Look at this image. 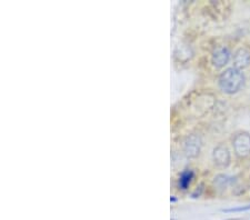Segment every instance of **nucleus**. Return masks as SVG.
Segmentation results:
<instances>
[{"label": "nucleus", "mask_w": 250, "mask_h": 220, "mask_svg": "<svg viewBox=\"0 0 250 220\" xmlns=\"http://www.w3.org/2000/svg\"><path fill=\"white\" fill-rule=\"evenodd\" d=\"M250 66V50L247 48H239L233 54V67L237 69H245Z\"/></svg>", "instance_id": "6"}, {"label": "nucleus", "mask_w": 250, "mask_h": 220, "mask_svg": "<svg viewBox=\"0 0 250 220\" xmlns=\"http://www.w3.org/2000/svg\"><path fill=\"white\" fill-rule=\"evenodd\" d=\"M233 179L235 178L229 177V176L219 175V176H217L215 180H213V183H215V185L218 188H226L229 185V183H232L233 181H235Z\"/></svg>", "instance_id": "8"}, {"label": "nucleus", "mask_w": 250, "mask_h": 220, "mask_svg": "<svg viewBox=\"0 0 250 220\" xmlns=\"http://www.w3.org/2000/svg\"><path fill=\"white\" fill-rule=\"evenodd\" d=\"M185 153L188 157L195 158L199 155L201 149V139L199 136L190 135L185 140Z\"/></svg>", "instance_id": "3"}, {"label": "nucleus", "mask_w": 250, "mask_h": 220, "mask_svg": "<svg viewBox=\"0 0 250 220\" xmlns=\"http://www.w3.org/2000/svg\"><path fill=\"white\" fill-rule=\"evenodd\" d=\"M245 75L237 68H228L219 76L218 85L226 94L232 95L239 91L245 85Z\"/></svg>", "instance_id": "1"}, {"label": "nucleus", "mask_w": 250, "mask_h": 220, "mask_svg": "<svg viewBox=\"0 0 250 220\" xmlns=\"http://www.w3.org/2000/svg\"><path fill=\"white\" fill-rule=\"evenodd\" d=\"M226 220H246L245 218H229V219H226Z\"/></svg>", "instance_id": "11"}, {"label": "nucleus", "mask_w": 250, "mask_h": 220, "mask_svg": "<svg viewBox=\"0 0 250 220\" xmlns=\"http://www.w3.org/2000/svg\"><path fill=\"white\" fill-rule=\"evenodd\" d=\"M230 51L227 47H217L212 53L211 62L216 68H223L230 59Z\"/></svg>", "instance_id": "4"}, {"label": "nucleus", "mask_w": 250, "mask_h": 220, "mask_svg": "<svg viewBox=\"0 0 250 220\" xmlns=\"http://www.w3.org/2000/svg\"><path fill=\"white\" fill-rule=\"evenodd\" d=\"M212 160L216 166L218 167H227L230 163V153L227 149V147L220 145L213 149Z\"/></svg>", "instance_id": "5"}, {"label": "nucleus", "mask_w": 250, "mask_h": 220, "mask_svg": "<svg viewBox=\"0 0 250 220\" xmlns=\"http://www.w3.org/2000/svg\"><path fill=\"white\" fill-rule=\"evenodd\" d=\"M201 193H203V185H201L200 187H199V190L197 189L195 193L192 194V198H197V197H199V196L201 195Z\"/></svg>", "instance_id": "10"}, {"label": "nucleus", "mask_w": 250, "mask_h": 220, "mask_svg": "<svg viewBox=\"0 0 250 220\" xmlns=\"http://www.w3.org/2000/svg\"><path fill=\"white\" fill-rule=\"evenodd\" d=\"M250 205L247 206H241L237 208H230V209H224V213H241V211H249Z\"/></svg>", "instance_id": "9"}, {"label": "nucleus", "mask_w": 250, "mask_h": 220, "mask_svg": "<svg viewBox=\"0 0 250 220\" xmlns=\"http://www.w3.org/2000/svg\"><path fill=\"white\" fill-rule=\"evenodd\" d=\"M193 176H195V174H193L192 170L188 169L183 171V174L180 175V178L178 180V186L181 190L188 189L189 185H190V182L193 179Z\"/></svg>", "instance_id": "7"}, {"label": "nucleus", "mask_w": 250, "mask_h": 220, "mask_svg": "<svg viewBox=\"0 0 250 220\" xmlns=\"http://www.w3.org/2000/svg\"><path fill=\"white\" fill-rule=\"evenodd\" d=\"M233 150L239 158H246L250 155V135L248 133L237 134L232 140Z\"/></svg>", "instance_id": "2"}]
</instances>
